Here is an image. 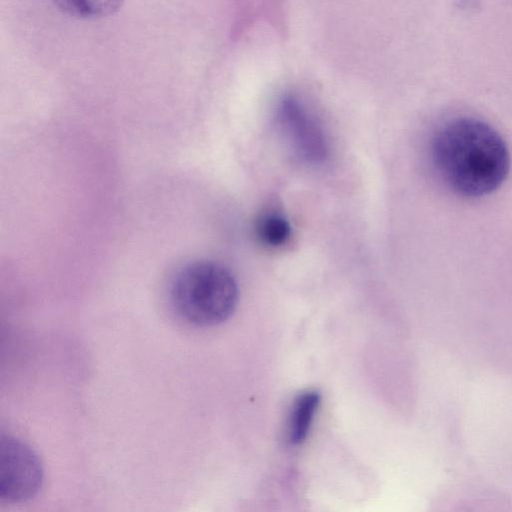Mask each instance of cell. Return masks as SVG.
<instances>
[{
	"instance_id": "obj_1",
	"label": "cell",
	"mask_w": 512,
	"mask_h": 512,
	"mask_svg": "<svg viewBox=\"0 0 512 512\" xmlns=\"http://www.w3.org/2000/svg\"><path fill=\"white\" fill-rule=\"evenodd\" d=\"M430 156L442 181L455 193L470 198L500 187L510 166L502 137L488 124L468 117L451 119L435 131Z\"/></svg>"
},
{
	"instance_id": "obj_2",
	"label": "cell",
	"mask_w": 512,
	"mask_h": 512,
	"mask_svg": "<svg viewBox=\"0 0 512 512\" xmlns=\"http://www.w3.org/2000/svg\"><path fill=\"white\" fill-rule=\"evenodd\" d=\"M169 295L181 319L194 326L209 327L230 318L237 306L239 290L235 277L226 267L198 260L176 272Z\"/></svg>"
},
{
	"instance_id": "obj_3",
	"label": "cell",
	"mask_w": 512,
	"mask_h": 512,
	"mask_svg": "<svg viewBox=\"0 0 512 512\" xmlns=\"http://www.w3.org/2000/svg\"><path fill=\"white\" fill-rule=\"evenodd\" d=\"M276 121L300 160L311 165L326 161L329 144L325 132L297 95L281 96L276 106Z\"/></svg>"
},
{
	"instance_id": "obj_4",
	"label": "cell",
	"mask_w": 512,
	"mask_h": 512,
	"mask_svg": "<svg viewBox=\"0 0 512 512\" xmlns=\"http://www.w3.org/2000/svg\"><path fill=\"white\" fill-rule=\"evenodd\" d=\"M42 481V464L33 449L17 438L2 436L0 498L7 502L28 500L37 494Z\"/></svg>"
},
{
	"instance_id": "obj_5",
	"label": "cell",
	"mask_w": 512,
	"mask_h": 512,
	"mask_svg": "<svg viewBox=\"0 0 512 512\" xmlns=\"http://www.w3.org/2000/svg\"><path fill=\"white\" fill-rule=\"evenodd\" d=\"M320 402L316 391H307L296 399L289 422L288 436L293 445L302 443L311 426L314 414Z\"/></svg>"
},
{
	"instance_id": "obj_6",
	"label": "cell",
	"mask_w": 512,
	"mask_h": 512,
	"mask_svg": "<svg viewBox=\"0 0 512 512\" xmlns=\"http://www.w3.org/2000/svg\"><path fill=\"white\" fill-rule=\"evenodd\" d=\"M255 235L267 247L284 246L292 236L289 220L280 212L269 210L259 216L255 223Z\"/></svg>"
},
{
	"instance_id": "obj_7",
	"label": "cell",
	"mask_w": 512,
	"mask_h": 512,
	"mask_svg": "<svg viewBox=\"0 0 512 512\" xmlns=\"http://www.w3.org/2000/svg\"><path fill=\"white\" fill-rule=\"evenodd\" d=\"M63 13L83 19H95L115 13L124 0H52Z\"/></svg>"
}]
</instances>
